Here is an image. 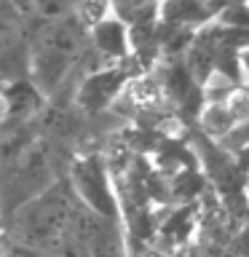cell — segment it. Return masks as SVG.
I'll use <instances>...</instances> for the list:
<instances>
[{"label":"cell","instance_id":"1","mask_svg":"<svg viewBox=\"0 0 249 257\" xmlns=\"http://www.w3.org/2000/svg\"><path fill=\"white\" fill-rule=\"evenodd\" d=\"M198 120H201V128H204L209 137L220 140V142L236 128V120H233V115L228 112L225 104H206V107L201 110Z\"/></svg>","mask_w":249,"mask_h":257},{"label":"cell","instance_id":"2","mask_svg":"<svg viewBox=\"0 0 249 257\" xmlns=\"http://www.w3.org/2000/svg\"><path fill=\"white\" fill-rule=\"evenodd\" d=\"M225 107L233 115V120L238 123H246L249 120V86H236L230 91V96L225 99Z\"/></svg>","mask_w":249,"mask_h":257},{"label":"cell","instance_id":"3","mask_svg":"<svg viewBox=\"0 0 249 257\" xmlns=\"http://www.w3.org/2000/svg\"><path fill=\"white\" fill-rule=\"evenodd\" d=\"M78 14V22L83 24V27H96V24H102L107 16L112 14V6H104V3H86V6H78L75 8Z\"/></svg>","mask_w":249,"mask_h":257},{"label":"cell","instance_id":"4","mask_svg":"<svg viewBox=\"0 0 249 257\" xmlns=\"http://www.w3.org/2000/svg\"><path fill=\"white\" fill-rule=\"evenodd\" d=\"M220 19L230 27H249V6H228L222 8Z\"/></svg>","mask_w":249,"mask_h":257},{"label":"cell","instance_id":"5","mask_svg":"<svg viewBox=\"0 0 249 257\" xmlns=\"http://www.w3.org/2000/svg\"><path fill=\"white\" fill-rule=\"evenodd\" d=\"M238 75L249 80V46L241 48V54H238Z\"/></svg>","mask_w":249,"mask_h":257},{"label":"cell","instance_id":"6","mask_svg":"<svg viewBox=\"0 0 249 257\" xmlns=\"http://www.w3.org/2000/svg\"><path fill=\"white\" fill-rule=\"evenodd\" d=\"M8 112H11V110H8V96L0 94V123H6V120H8Z\"/></svg>","mask_w":249,"mask_h":257}]
</instances>
